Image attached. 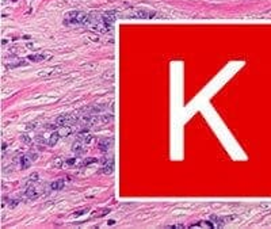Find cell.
Instances as JSON below:
<instances>
[{
  "label": "cell",
  "mask_w": 271,
  "mask_h": 229,
  "mask_svg": "<svg viewBox=\"0 0 271 229\" xmlns=\"http://www.w3.org/2000/svg\"><path fill=\"white\" fill-rule=\"evenodd\" d=\"M98 160H96L95 157H90V159H86L83 161V166H88V164H91V163H96Z\"/></svg>",
  "instance_id": "obj_11"
},
{
  "label": "cell",
  "mask_w": 271,
  "mask_h": 229,
  "mask_svg": "<svg viewBox=\"0 0 271 229\" xmlns=\"http://www.w3.org/2000/svg\"><path fill=\"white\" fill-rule=\"evenodd\" d=\"M37 195H38V192L35 191V187H34V186H29L27 190L25 191V197L27 199H34V198H37Z\"/></svg>",
  "instance_id": "obj_3"
},
{
  "label": "cell",
  "mask_w": 271,
  "mask_h": 229,
  "mask_svg": "<svg viewBox=\"0 0 271 229\" xmlns=\"http://www.w3.org/2000/svg\"><path fill=\"white\" fill-rule=\"evenodd\" d=\"M52 72H53V71H52V69H48V71L39 72V73H38V76H43V75H50V73H52Z\"/></svg>",
  "instance_id": "obj_14"
},
{
  "label": "cell",
  "mask_w": 271,
  "mask_h": 229,
  "mask_svg": "<svg viewBox=\"0 0 271 229\" xmlns=\"http://www.w3.org/2000/svg\"><path fill=\"white\" fill-rule=\"evenodd\" d=\"M37 156L35 155H31V156H23V157L21 159V163H22V168H27V167L30 166V161L33 160V159H35Z\"/></svg>",
  "instance_id": "obj_5"
},
{
  "label": "cell",
  "mask_w": 271,
  "mask_h": 229,
  "mask_svg": "<svg viewBox=\"0 0 271 229\" xmlns=\"http://www.w3.org/2000/svg\"><path fill=\"white\" fill-rule=\"evenodd\" d=\"M160 17L156 11H149V10H138L134 14L129 15V18H137V19H152V18Z\"/></svg>",
  "instance_id": "obj_1"
},
{
  "label": "cell",
  "mask_w": 271,
  "mask_h": 229,
  "mask_svg": "<svg viewBox=\"0 0 271 229\" xmlns=\"http://www.w3.org/2000/svg\"><path fill=\"white\" fill-rule=\"evenodd\" d=\"M111 145V140L110 138H104V140H100V142H99V148L103 152H106V150L108 149V146Z\"/></svg>",
  "instance_id": "obj_6"
},
{
  "label": "cell",
  "mask_w": 271,
  "mask_h": 229,
  "mask_svg": "<svg viewBox=\"0 0 271 229\" xmlns=\"http://www.w3.org/2000/svg\"><path fill=\"white\" fill-rule=\"evenodd\" d=\"M59 133H60L61 137H65V136H68V134H71V130L65 128V129H63V130H59Z\"/></svg>",
  "instance_id": "obj_12"
},
{
  "label": "cell",
  "mask_w": 271,
  "mask_h": 229,
  "mask_svg": "<svg viewBox=\"0 0 271 229\" xmlns=\"http://www.w3.org/2000/svg\"><path fill=\"white\" fill-rule=\"evenodd\" d=\"M60 137H61V136H60L59 132H54V133L50 136V138H49V145H54V144L57 142V140H59Z\"/></svg>",
  "instance_id": "obj_9"
},
{
  "label": "cell",
  "mask_w": 271,
  "mask_h": 229,
  "mask_svg": "<svg viewBox=\"0 0 271 229\" xmlns=\"http://www.w3.org/2000/svg\"><path fill=\"white\" fill-rule=\"evenodd\" d=\"M22 140H25V141H23V142H27V144H29V142H30V138H29V137H25V136L22 137Z\"/></svg>",
  "instance_id": "obj_16"
},
{
  "label": "cell",
  "mask_w": 271,
  "mask_h": 229,
  "mask_svg": "<svg viewBox=\"0 0 271 229\" xmlns=\"http://www.w3.org/2000/svg\"><path fill=\"white\" fill-rule=\"evenodd\" d=\"M31 61H42L43 59H46V54H41V56H30L29 57Z\"/></svg>",
  "instance_id": "obj_10"
},
{
  "label": "cell",
  "mask_w": 271,
  "mask_h": 229,
  "mask_svg": "<svg viewBox=\"0 0 271 229\" xmlns=\"http://www.w3.org/2000/svg\"><path fill=\"white\" fill-rule=\"evenodd\" d=\"M113 168H114V163H113V160L110 159L108 161L104 163V167L99 171V172H103V174H111V172H113Z\"/></svg>",
  "instance_id": "obj_4"
},
{
  "label": "cell",
  "mask_w": 271,
  "mask_h": 229,
  "mask_svg": "<svg viewBox=\"0 0 271 229\" xmlns=\"http://www.w3.org/2000/svg\"><path fill=\"white\" fill-rule=\"evenodd\" d=\"M75 119L72 117H60L57 118V121H56V125L57 126H65V125H72V123H75Z\"/></svg>",
  "instance_id": "obj_2"
},
{
  "label": "cell",
  "mask_w": 271,
  "mask_h": 229,
  "mask_svg": "<svg viewBox=\"0 0 271 229\" xmlns=\"http://www.w3.org/2000/svg\"><path fill=\"white\" fill-rule=\"evenodd\" d=\"M86 212H88V209H81V210H77V212H76L75 214H73V216H75V217H77V216H83V214H84Z\"/></svg>",
  "instance_id": "obj_13"
},
{
  "label": "cell",
  "mask_w": 271,
  "mask_h": 229,
  "mask_svg": "<svg viewBox=\"0 0 271 229\" xmlns=\"http://www.w3.org/2000/svg\"><path fill=\"white\" fill-rule=\"evenodd\" d=\"M64 187V180L60 179V180H56V182H53V183L50 184V188L52 190H59V188H63Z\"/></svg>",
  "instance_id": "obj_8"
},
{
  "label": "cell",
  "mask_w": 271,
  "mask_h": 229,
  "mask_svg": "<svg viewBox=\"0 0 271 229\" xmlns=\"http://www.w3.org/2000/svg\"><path fill=\"white\" fill-rule=\"evenodd\" d=\"M72 149H73V152H75L77 156L79 155H81L83 153V146H81V141L80 140H77V141L73 144V146H72Z\"/></svg>",
  "instance_id": "obj_7"
},
{
  "label": "cell",
  "mask_w": 271,
  "mask_h": 229,
  "mask_svg": "<svg viewBox=\"0 0 271 229\" xmlns=\"http://www.w3.org/2000/svg\"><path fill=\"white\" fill-rule=\"evenodd\" d=\"M68 164H69V166H73V164H75V159H69V160H68Z\"/></svg>",
  "instance_id": "obj_15"
}]
</instances>
